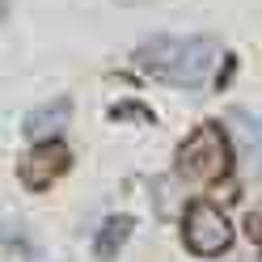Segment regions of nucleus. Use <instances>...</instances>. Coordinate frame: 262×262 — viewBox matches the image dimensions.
I'll return each instance as SVG.
<instances>
[{
    "label": "nucleus",
    "mask_w": 262,
    "mask_h": 262,
    "mask_svg": "<svg viewBox=\"0 0 262 262\" xmlns=\"http://www.w3.org/2000/svg\"><path fill=\"white\" fill-rule=\"evenodd\" d=\"M237 119V127H241V136H245V157H250V165H254V173L262 178V131L245 119V114H233Z\"/></svg>",
    "instance_id": "0eeeda50"
},
{
    "label": "nucleus",
    "mask_w": 262,
    "mask_h": 262,
    "mask_svg": "<svg viewBox=\"0 0 262 262\" xmlns=\"http://www.w3.org/2000/svg\"><path fill=\"white\" fill-rule=\"evenodd\" d=\"M228 169H233V144L220 123H203L178 148V173L186 182H220L228 178Z\"/></svg>",
    "instance_id": "f03ea898"
},
{
    "label": "nucleus",
    "mask_w": 262,
    "mask_h": 262,
    "mask_svg": "<svg viewBox=\"0 0 262 262\" xmlns=\"http://www.w3.org/2000/svg\"><path fill=\"white\" fill-rule=\"evenodd\" d=\"M182 237H186V250L199 254V258H220L228 245H233V224L220 207L211 203H194L182 220Z\"/></svg>",
    "instance_id": "7ed1b4c3"
},
{
    "label": "nucleus",
    "mask_w": 262,
    "mask_h": 262,
    "mask_svg": "<svg viewBox=\"0 0 262 262\" xmlns=\"http://www.w3.org/2000/svg\"><path fill=\"white\" fill-rule=\"evenodd\" d=\"M220 59V47L211 38H148L136 51V68L148 72L152 80H165V85H178V89H199L203 80L211 76Z\"/></svg>",
    "instance_id": "f257e3e1"
},
{
    "label": "nucleus",
    "mask_w": 262,
    "mask_h": 262,
    "mask_svg": "<svg viewBox=\"0 0 262 262\" xmlns=\"http://www.w3.org/2000/svg\"><path fill=\"white\" fill-rule=\"evenodd\" d=\"M131 228H136V220H131V216H110V220L102 224V233L93 237V254L102 258V262H114V254L127 245Z\"/></svg>",
    "instance_id": "423d86ee"
},
{
    "label": "nucleus",
    "mask_w": 262,
    "mask_h": 262,
    "mask_svg": "<svg viewBox=\"0 0 262 262\" xmlns=\"http://www.w3.org/2000/svg\"><path fill=\"white\" fill-rule=\"evenodd\" d=\"M250 237H262V220H254V216H250Z\"/></svg>",
    "instance_id": "1a4fd4ad"
},
{
    "label": "nucleus",
    "mask_w": 262,
    "mask_h": 262,
    "mask_svg": "<svg viewBox=\"0 0 262 262\" xmlns=\"http://www.w3.org/2000/svg\"><path fill=\"white\" fill-rule=\"evenodd\" d=\"M68 114H72V102L68 97H55V102H47V106H38V110H30L26 114V123H21V131L30 140H51L55 131L68 123Z\"/></svg>",
    "instance_id": "39448f33"
},
{
    "label": "nucleus",
    "mask_w": 262,
    "mask_h": 262,
    "mask_svg": "<svg viewBox=\"0 0 262 262\" xmlns=\"http://www.w3.org/2000/svg\"><path fill=\"white\" fill-rule=\"evenodd\" d=\"M110 114H114V119H123V114H136L140 123H152V110H144V106H136V102H123V106H114Z\"/></svg>",
    "instance_id": "6e6552de"
},
{
    "label": "nucleus",
    "mask_w": 262,
    "mask_h": 262,
    "mask_svg": "<svg viewBox=\"0 0 262 262\" xmlns=\"http://www.w3.org/2000/svg\"><path fill=\"white\" fill-rule=\"evenodd\" d=\"M68 161H72V152L63 148L59 140H38L34 148L21 157L17 178H21V186H30V190H47L63 169H68Z\"/></svg>",
    "instance_id": "20e7f679"
}]
</instances>
